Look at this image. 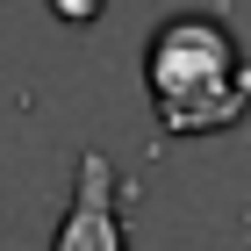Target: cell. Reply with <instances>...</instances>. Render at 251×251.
I'll return each instance as SVG.
<instances>
[{
  "mask_svg": "<svg viewBox=\"0 0 251 251\" xmlns=\"http://www.w3.org/2000/svg\"><path fill=\"white\" fill-rule=\"evenodd\" d=\"M144 94L165 136H223L251 115V50L230 7H179L144 36Z\"/></svg>",
  "mask_w": 251,
  "mask_h": 251,
  "instance_id": "1",
  "label": "cell"
},
{
  "mask_svg": "<svg viewBox=\"0 0 251 251\" xmlns=\"http://www.w3.org/2000/svg\"><path fill=\"white\" fill-rule=\"evenodd\" d=\"M50 251H129V179L108 151L72 158V194L50 230Z\"/></svg>",
  "mask_w": 251,
  "mask_h": 251,
  "instance_id": "2",
  "label": "cell"
}]
</instances>
